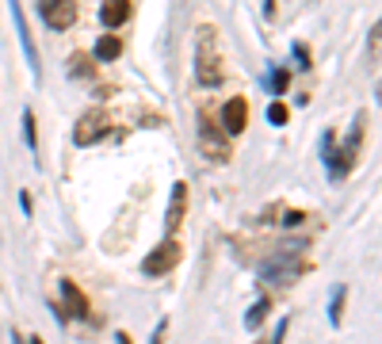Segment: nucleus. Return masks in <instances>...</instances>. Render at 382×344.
<instances>
[{
  "label": "nucleus",
  "mask_w": 382,
  "mask_h": 344,
  "mask_svg": "<svg viewBox=\"0 0 382 344\" xmlns=\"http://www.w3.org/2000/svg\"><path fill=\"white\" fill-rule=\"evenodd\" d=\"M218 35L214 27H199V43H195V77L199 85L218 88L222 85V62H218Z\"/></svg>",
  "instance_id": "obj_1"
},
{
  "label": "nucleus",
  "mask_w": 382,
  "mask_h": 344,
  "mask_svg": "<svg viewBox=\"0 0 382 344\" xmlns=\"http://www.w3.org/2000/svg\"><path fill=\"white\" fill-rule=\"evenodd\" d=\"M360 142H363V115H355V122H352V134H348V142H344V150L337 153V157H329V176L332 180H344L348 172H352L355 165V153H360Z\"/></svg>",
  "instance_id": "obj_2"
},
{
  "label": "nucleus",
  "mask_w": 382,
  "mask_h": 344,
  "mask_svg": "<svg viewBox=\"0 0 382 344\" xmlns=\"http://www.w3.org/2000/svg\"><path fill=\"white\" fill-rule=\"evenodd\" d=\"M180 257H184V249L172 241V237H168V241H161L157 249L145 257L142 272H145V275H165V272H172V268L180 264Z\"/></svg>",
  "instance_id": "obj_3"
},
{
  "label": "nucleus",
  "mask_w": 382,
  "mask_h": 344,
  "mask_svg": "<svg viewBox=\"0 0 382 344\" xmlns=\"http://www.w3.org/2000/svg\"><path fill=\"white\" fill-rule=\"evenodd\" d=\"M103 134H108V111H103V108L85 111V115H80V122L73 127V142H77V145H92V142H100Z\"/></svg>",
  "instance_id": "obj_4"
},
{
  "label": "nucleus",
  "mask_w": 382,
  "mask_h": 344,
  "mask_svg": "<svg viewBox=\"0 0 382 344\" xmlns=\"http://www.w3.org/2000/svg\"><path fill=\"white\" fill-rule=\"evenodd\" d=\"M38 12H43V23L50 31H69L77 23V0H43Z\"/></svg>",
  "instance_id": "obj_5"
},
{
  "label": "nucleus",
  "mask_w": 382,
  "mask_h": 344,
  "mask_svg": "<svg viewBox=\"0 0 382 344\" xmlns=\"http://www.w3.org/2000/svg\"><path fill=\"white\" fill-rule=\"evenodd\" d=\"M302 268H306V264H302L298 257H291V260H279V257H275V260H267V264L260 268V280H264V283H275V287H291L298 275H302Z\"/></svg>",
  "instance_id": "obj_6"
},
{
  "label": "nucleus",
  "mask_w": 382,
  "mask_h": 344,
  "mask_svg": "<svg viewBox=\"0 0 382 344\" xmlns=\"http://www.w3.org/2000/svg\"><path fill=\"white\" fill-rule=\"evenodd\" d=\"M8 8H12V23H15V31H20V43H23V54H27V62H31V73H35V80H38V73H43V62H38L35 38H31V31H27V15H23L20 0H8Z\"/></svg>",
  "instance_id": "obj_7"
},
{
  "label": "nucleus",
  "mask_w": 382,
  "mask_h": 344,
  "mask_svg": "<svg viewBox=\"0 0 382 344\" xmlns=\"http://www.w3.org/2000/svg\"><path fill=\"white\" fill-rule=\"evenodd\" d=\"M184 215H188V184L176 180L172 195H168V215H165V234H176L184 226Z\"/></svg>",
  "instance_id": "obj_8"
},
{
  "label": "nucleus",
  "mask_w": 382,
  "mask_h": 344,
  "mask_svg": "<svg viewBox=\"0 0 382 344\" xmlns=\"http://www.w3.org/2000/svg\"><path fill=\"white\" fill-rule=\"evenodd\" d=\"M199 145H203V153H207V157H214V161H226V157H230V145H226L222 138H214L210 115H199Z\"/></svg>",
  "instance_id": "obj_9"
},
{
  "label": "nucleus",
  "mask_w": 382,
  "mask_h": 344,
  "mask_svg": "<svg viewBox=\"0 0 382 344\" xmlns=\"http://www.w3.org/2000/svg\"><path fill=\"white\" fill-rule=\"evenodd\" d=\"M222 122H226V134H245V122H249V103L241 100H230L222 108Z\"/></svg>",
  "instance_id": "obj_10"
},
{
  "label": "nucleus",
  "mask_w": 382,
  "mask_h": 344,
  "mask_svg": "<svg viewBox=\"0 0 382 344\" xmlns=\"http://www.w3.org/2000/svg\"><path fill=\"white\" fill-rule=\"evenodd\" d=\"M100 20H103V27H123L130 20V0H103Z\"/></svg>",
  "instance_id": "obj_11"
},
{
  "label": "nucleus",
  "mask_w": 382,
  "mask_h": 344,
  "mask_svg": "<svg viewBox=\"0 0 382 344\" xmlns=\"http://www.w3.org/2000/svg\"><path fill=\"white\" fill-rule=\"evenodd\" d=\"M61 299H65V306H69L73 317H88V302H85V294H80L77 283L61 280Z\"/></svg>",
  "instance_id": "obj_12"
},
{
  "label": "nucleus",
  "mask_w": 382,
  "mask_h": 344,
  "mask_svg": "<svg viewBox=\"0 0 382 344\" xmlns=\"http://www.w3.org/2000/svg\"><path fill=\"white\" fill-rule=\"evenodd\" d=\"M119 54H123V38H115V35L96 38V57H100V62H115Z\"/></svg>",
  "instance_id": "obj_13"
},
{
  "label": "nucleus",
  "mask_w": 382,
  "mask_h": 344,
  "mask_svg": "<svg viewBox=\"0 0 382 344\" xmlns=\"http://www.w3.org/2000/svg\"><path fill=\"white\" fill-rule=\"evenodd\" d=\"M267 299H260V302H253V310H249L245 314V329H260V325H264V317H267Z\"/></svg>",
  "instance_id": "obj_14"
},
{
  "label": "nucleus",
  "mask_w": 382,
  "mask_h": 344,
  "mask_svg": "<svg viewBox=\"0 0 382 344\" xmlns=\"http://www.w3.org/2000/svg\"><path fill=\"white\" fill-rule=\"evenodd\" d=\"M23 142H27L31 153H38V134H35V111H23Z\"/></svg>",
  "instance_id": "obj_15"
},
{
  "label": "nucleus",
  "mask_w": 382,
  "mask_h": 344,
  "mask_svg": "<svg viewBox=\"0 0 382 344\" xmlns=\"http://www.w3.org/2000/svg\"><path fill=\"white\" fill-rule=\"evenodd\" d=\"M69 73H73L77 80H88V77H92V57H88V54H73Z\"/></svg>",
  "instance_id": "obj_16"
},
{
  "label": "nucleus",
  "mask_w": 382,
  "mask_h": 344,
  "mask_svg": "<svg viewBox=\"0 0 382 344\" xmlns=\"http://www.w3.org/2000/svg\"><path fill=\"white\" fill-rule=\"evenodd\" d=\"M267 85H272V92H287V85H291L287 69H272V77H267Z\"/></svg>",
  "instance_id": "obj_17"
},
{
  "label": "nucleus",
  "mask_w": 382,
  "mask_h": 344,
  "mask_svg": "<svg viewBox=\"0 0 382 344\" xmlns=\"http://www.w3.org/2000/svg\"><path fill=\"white\" fill-rule=\"evenodd\" d=\"M340 310H344V287H337V294H332V302H329V317H332V325L340 322Z\"/></svg>",
  "instance_id": "obj_18"
},
{
  "label": "nucleus",
  "mask_w": 382,
  "mask_h": 344,
  "mask_svg": "<svg viewBox=\"0 0 382 344\" xmlns=\"http://www.w3.org/2000/svg\"><path fill=\"white\" fill-rule=\"evenodd\" d=\"M267 122H275V127H283V122H287V108H283L279 100L267 103Z\"/></svg>",
  "instance_id": "obj_19"
},
{
  "label": "nucleus",
  "mask_w": 382,
  "mask_h": 344,
  "mask_svg": "<svg viewBox=\"0 0 382 344\" xmlns=\"http://www.w3.org/2000/svg\"><path fill=\"white\" fill-rule=\"evenodd\" d=\"M295 57H298L302 65H310V54H306V46H295Z\"/></svg>",
  "instance_id": "obj_20"
},
{
  "label": "nucleus",
  "mask_w": 382,
  "mask_h": 344,
  "mask_svg": "<svg viewBox=\"0 0 382 344\" xmlns=\"http://www.w3.org/2000/svg\"><path fill=\"white\" fill-rule=\"evenodd\" d=\"M31 344H43V341H38V337H31Z\"/></svg>",
  "instance_id": "obj_21"
}]
</instances>
